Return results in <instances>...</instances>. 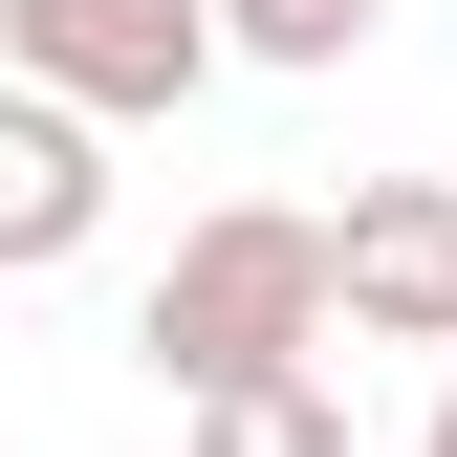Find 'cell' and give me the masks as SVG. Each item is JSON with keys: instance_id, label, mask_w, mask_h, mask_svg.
Returning a JSON list of instances; mask_svg holds the SVG:
<instances>
[{"instance_id": "1", "label": "cell", "mask_w": 457, "mask_h": 457, "mask_svg": "<svg viewBox=\"0 0 457 457\" xmlns=\"http://www.w3.org/2000/svg\"><path fill=\"white\" fill-rule=\"evenodd\" d=\"M327 327H349V305H327V218H283V196H218L196 240L131 283V370L175 392V414H196V392H262V370H305Z\"/></svg>"}, {"instance_id": "2", "label": "cell", "mask_w": 457, "mask_h": 457, "mask_svg": "<svg viewBox=\"0 0 457 457\" xmlns=\"http://www.w3.org/2000/svg\"><path fill=\"white\" fill-rule=\"evenodd\" d=\"M0 87H66L87 131H175L218 87V0H0Z\"/></svg>"}, {"instance_id": "5", "label": "cell", "mask_w": 457, "mask_h": 457, "mask_svg": "<svg viewBox=\"0 0 457 457\" xmlns=\"http://www.w3.org/2000/svg\"><path fill=\"white\" fill-rule=\"evenodd\" d=\"M196 457H349V392H327V370H262V392H196Z\"/></svg>"}, {"instance_id": "4", "label": "cell", "mask_w": 457, "mask_h": 457, "mask_svg": "<svg viewBox=\"0 0 457 457\" xmlns=\"http://www.w3.org/2000/svg\"><path fill=\"white\" fill-rule=\"evenodd\" d=\"M109 240V131L66 87H0V283H44V262H87Z\"/></svg>"}, {"instance_id": "6", "label": "cell", "mask_w": 457, "mask_h": 457, "mask_svg": "<svg viewBox=\"0 0 457 457\" xmlns=\"http://www.w3.org/2000/svg\"><path fill=\"white\" fill-rule=\"evenodd\" d=\"M392 44V0H218V66H349Z\"/></svg>"}, {"instance_id": "3", "label": "cell", "mask_w": 457, "mask_h": 457, "mask_svg": "<svg viewBox=\"0 0 457 457\" xmlns=\"http://www.w3.org/2000/svg\"><path fill=\"white\" fill-rule=\"evenodd\" d=\"M327 305L370 349H457V175H349L327 218Z\"/></svg>"}, {"instance_id": "7", "label": "cell", "mask_w": 457, "mask_h": 457, "mask_svg": "<svg viewBox=\"0 0 457 457\" xmlns=\"http://www.w3.org/2000/svg\"><path fill=\"white\" fill-rule=\"evenodd\" d=\"M414 457H457V370H436V414H414Z\"/></svg>"}]
</instances>
